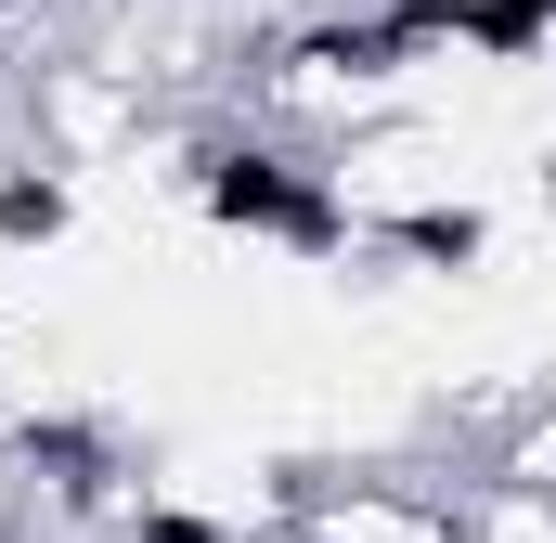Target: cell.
<instances>
[{
    "label": "cell",
    "instance_id": "obj_1",
    "mask_svg": "<svg viewBox=\"0 0 556 543\" xmlns=\"http://www.w3.org/2000/svg\"><path fill=\"white\" fill-rule=\"evenodd\" d=\"M181 194L194 220L273 247V260H363V207L337 181V142L285 130V117H247V130H194L181 142Z\"/></svg>",
    "mask_w": 556,
    "mask_h": 543
},
{
    "label": "cell",
    "instance_id": "obj_2",
    "mask_svg": "<svg viewBox=\"0 0 556 543\" xmlns=\"http://www.w3.org/2000/svg\"><path fill=\"white\" fill-rule=\"evenodd\" d=\"M363 260H402V272H479V260H492V207H466V194L376 207V220H363Z\"/></svg>",
    "mask_w": 556,
    "mask_h": 543
},
{
    "label": "cell",
    "instance_id": "obj_3",
    "mask_svg": "<svg viewBox=\"0 0 556 543\" xmlns=\"http://www.w3.org/2000/svg\"><path fill=\"white\" fill-rule=\"evenodd\" d=\"M65 220H78V168L39 155V142H13V155H0V260L65 247Z\"/></svg>",
    "mask_w": 556,
    "mask_h": 543
}]
</instances>
